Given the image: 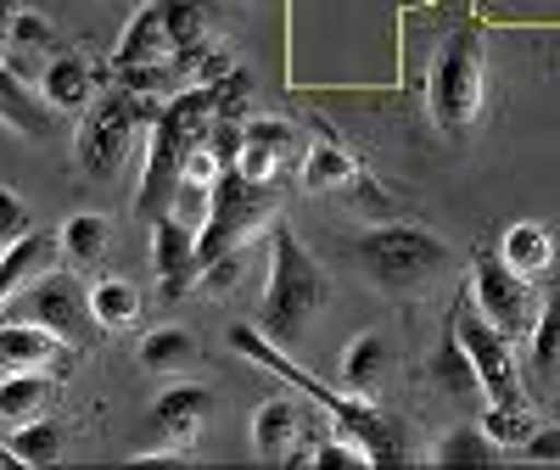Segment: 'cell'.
<instances>
[{"label": "cell", "instance_id": "32", "mask_svg": "<svg viewBox=\"0 0 560 470\" xmlns=\"http://www.w3.org/2000/svg\"><path fill=\"white\" fill-rule=\"evenodd\" d=\"M7 45H18V51H51L57 45V34H51V23H45L39 12H12V28H7Z\"/></svg>", "mask_w": 560, "mask_h": 470}, {"label": "cell", "instance_id": "33", "mask_svg": "<svg viewBox=\"0 0 560 470\" xmlns=\"http://www.w3.org/2000/svg\"><path fill=\"white\" fill-rule=\"evenodd\" d=\"M213 179H219V157L208 152V140H197V146L179 157V185L174 191H208Z\"/></svg>", "mask_w": 560, "mask_h": 470}, {"label": "cell", "instance_id": "22", "mask_svg": "<svg viewBox=\"0 0 560 470\" xmlns=\"http://www.w3.org/2000/svg\"><path fill=\"white\" fill-rule=\"evenodd\" d=\"M107 242H113V219H107V213H73V219H62V230H57V252H62L73 269H90V263L107 252Z\"/></svg>", "mask_w": 560, "mask_h": 470}, {"label": "cell", "instance_id": "34", "mask_svg": "<svg viewBox=\"0 0 560 470\" xmlns=\"http://www.w3.org/2000/svg\"><path fill=\"white\" fill-rule=\"evenodd\" d=\"M23 230H34V213H28V202L12 191V185H0V247H7V242H18Z\"/></svg>", "mask_w": 560, "mask_h": 470}, {"label": "cell", "instance_id": "17", "mask_svg": "<svg viewBox=\"0 0 560 470\" xmlns=\"http://www.w3.org/2000/svg\"><path fill=\"white\" fill-rule=\"evenodd\" d=\"M57 258H62V252H57V235H45V230H34V235L23 230L18 242H7V247H0V303L18 297L28 280L45 274Z\"/></svg>", "mask_w": 560, "mask_h": 470}, {"label": "cell", "instance_id": "4", "mask_svg": "<svg viewBox=\"0 0 560 470\" xmlns=\"http://www.w3.org/2000/svg\"><path fill=\"white\" fill-rule=\"evenodd\" d=\"M325 303H331V280H325L319 258L303 247L292 224H269V286L258 308V331L287 348L319 319Z\"/></svg>", "mask_w": 560, "mask_h": 470}, {"label": "cell", "instance_id": "36", "mask_svg": "<svg viewBox=\"0 0 560 470\" xmlns=\"http://www.w3.org/2000/svg\"><path fill=\"white\" fill-rule=\"evenodd\" d=\"M522 448H527V459H538V465H560V426H544V432H533Z\"/></svg>", "mask_w": 560, "mask_h": 470}, {"label": "cell", "instance_id": "25", "mask_svg": "<svg viewBox=\"0 0 560 470\" xmlns=\"http://www.w3.org/2000/svg\"><path fill=\"white\" fill-rule=\"evenodd\" d=\"M533 381L538 387H560V292H549L538 303V319H533Z\"/></svg>", "mask_w": 560, "mask_h": 470}, {"label": "cell", "instance_id": "3", "mask_svg": "<svg viewBox=\"0 0 560 470\" xmlns=\"http://www.w3.org/2000/svg\"><path fill=\"white\" fill-rule=\"evenodd\" d=\"M353 269L382 297H420L454 269V252L443 235L420 224H370L364 235H353Z\"/></svg>", "mask_w": 560, "mask_h": 470}, {"label": "cell", "instance_id": "13", "mask_svg": "<svg viewBox=\"0 0 560 470\" xmlns=\"http://www.w3.org/2000/svg\"><path fill=\"white\" fill-rule=\"evenodd\" d=\"M308 414L298 398H269L258 403L253 414V448L264 465H303V448H308Z\"/></svg>", "mask_w": 560, "mask_h": 470}, {"label": "cell", "instance_id": "26", "mask_svg": "<svg viewBox=\"0 0 560 470\" xmlns=\"http://www.w3.org/2000/svg\"><path fill=\"white\" fill-rule=\"evenodd\" d=\"M482 432L493 437V448H522L538 432V414H533L527 392L522 398H504V403H488L482 409Z\"/></svg>", "mask_w": 560, "mask_h": 470}, {"label": "cell", "instance_id": "8", "mask_svg": "<svg viewBox=\"0 0 560 470\" xmlns=\"http://www.w3.org/2000/svg\"><path fill=\"white\" fill-rule=\"evenodd\" d=\"M275 213V185L269 179H247L236 163L219 168V179L208 185V219L197 230V258L213 263L224 252L247 247V235H258V224Z\"/></svg>", "mask_w": 560, "mask_h": 470}, {"label": "cell", "instance_id": "35", "mask_svg": "<svg viewBox=\"0 0 560 470\" xmlns=\"http://www.w3.org/2000/svg\"><path fill=\"white\" fill-rule=\"evenodd\" d=\"M308 465H314V470H342V465H364V454H359V443H353V437H342V432H337L331 443H319V448H314V459H308Z\"/></svg>", "mask_w": 560, "mask_h": 470}, {"label": "cell", "instance_id": "16", "mask_svg": "<svg viewBox=\"0 0 560 470\" xmlns=\"http://www.w3.org/2000/svg\"><path fill=\"white\" fill-rule=\"evenodd\" d=\"M39 102L51 113H84L96 102V68L79 51H51V62L39 68Z\"/></svg>", "mask_w": 560, "mask_h": 470}, {"label": "cell", "instance_id": "21", "mask_svg": "<svg viewBox=\"0 0 560 470\" xmlns=\"http://www.w3.org/2000/svg\"><path fill=\"white\" fill-rule=\"evenodd\" d=\"M84 303H90V319H96V331H124V325L140 319V292L129 286L124 274H102L84 286Z\"/></svg>", "mask_w": 560, "mask_h": 470}, {"label": "cell", "instance_id": "29", "mask_svg": "<svg viewBox=\"0 0 560 470\" xmlns=\"http://www.w3.org/2000/svg\"><path fill=\"white\" fill-rule=\"evenodd\" d=\"M432 381H438L443 392H477V369H471V359H465V348H459L454 331H448V342H443L438 359H432Z\"/></svg>", "mask_w": 560, "mask_h": 470}, {"label": "cell", "instance_id": "2", "mask_svg": "<svg viewBox=\"0 0 560 470\" xmlns=\"http://www.w3.org/2000/svg\"><path fill=\"white\" fill-rule=\"evenodd\" d=\"M230 348H236L242 359H253V364H264V369H275L280 381H292L319 414H331V426L359 443L364 465H404L409 459V437H404V426H398L393 414H382L376 403H364L359 392L319 387L314 375H303L287 353H280V342H269L264 331H253V325H230Z\"/></svg>", "mask_w": 560, "mask_h": 470}, {"label": "cell", "instance_id": "9", "mask_svg": "<svg viewBox=\"0 0 560 470\" xmlns=\"http://www.w3.org/2000/svg\"><path fill=\"white\" fill-rule=\"evenodd\" d=\"M471 308L493 325V331H504L510 342H522L533 331V319H538L533 280L516 274L499 252H477L471 258Z\"/></svg>", "mask_w": 560, "mask_h": 470}, {"label": "cell", "instance_id": "20", "mask_svg": "<svg viewBox=\"0 0 560 470\" xmlns=\"http://www.w3.org/2000/svg\"><path fill=\"white\" fill-rule=\"evenodd\" d=\"M191 359H197V337L185 325H158L135 348V364L147 375H179V369H191Z\"/></svg>", "mask_w": 560, "mask_h": 470}, {"label": "cell", "instance_id": "28", "mask_svg": "<svg viewBox=\"0 0 560 470\" xmlns=\"http://www.w3.org/2000/svg\"><path fill=\"white\" fill-rule=\"evenodd\" d=\"M359 168L342 146H331V140H319V146L303 152V191H331V185H348Z\"/></svg>", "mask_w": 560, "mask_h": 470}, {"label": "cell", "instance_id": "27", "mask_svg": "<svg viewBox=\"0 0 560 470\" xmlns=\"http://www.w3.org/2000/svg\"><path fill=\"white\" fill-rule=\"evenodd\" d=\"M45 398H51V375H39V369L0 375V420H28L45 409Z\"/></svg>", "mask_w": 560, "mask_h": 470}, {"label": "cell", "instance_id": "15", "mask_svg": "<svg viewBox=\"0 0 560 470\" xmlns=\"http://www.w3.org/2000/svg\"><path fill=\"white\" fill-rule=\"evenodd\" d=\"M79 348H68L57 331H45L34 319H7L0 325V369H51L62 375V364Z\"/></svg>", "mask_w": 560, "mask_h": 470}, {"label": "cell", "instance_id": "10", "mask_svg": "<svg viewBox=\"0 0 560 470\" xmlns=\"http://www.w3.org/2000/svg\"><path fill=\"white\" fill-rule=\"evenodd\" d=\"M12 319H34V325H45V331H57V337H62L68 348H79V353H84L90 337H96V319H90V303H84L79 274H57V269L34 274L28 286L18 292Z\"/></svg>", "mask_w": 560, "mask_h": 470}, {"label": "cell", "instance_id": "24", "mask_svg": "<svg viewBox=\"0 0 560 470\" xmlns=\"http://www.w3.org/2000/svg\"><path fill=\"white\" fill-rule=\"evenodd\" d=\"M62 443H68L62 420L28 414V420H18V432H12L7 454H12V465H57V459H62Z\"/></svg>", "mask_w": 560, "mask_h": 470}, {"label": "cell", "instance_id": "23", "mask_svg": "<svg viewBox=\"0 0 560 470\" xmlns=\"http://www.w3.org/2000/svg\"><path fill=\"white\" fill-rule=\"evenodd\" d=\"M387 364H393V348H387V337H376V331H364L359 342H348V353H342V387L348 392H376L382 387V375H387Z\"/></svg>", "mask_w": 560, "mask_h": 470}, {"label": "cell", "instance_id": "6", "mask_svg": "<svg viewBox=\"0 0 560 470\" xmlns=\"http://www.w3.org/2000/svg\"><path fill=\"white\" fill-rule=\"evenodd\" d=\"M213 124V84H179L174 96H163L158 118H152V146H147V179H140V197L135 213L140 219H158L174 202V185H179V157L197 146Z\"/></svg>", "mask_w": 560, "mask_h": 470}, {"label": "cell", "instance_id": "7", "mask_svg": "<svg viewBox=\"0 0 560 470\" xmlns=\"http://www.w3.org/2000/svg\"><path fill=\"white\" fill-rule=\"evenodd\" d=\"M79 118H84L79 124V174L107 185L135 157V140H140V124L152 118V102L135 96L129 84H118V90H96V102Z\"/></svg>", "mask_w": 560, "mask_h": 470}, {"label": "cell", "instance_id": "19", "mask_svg": "<svg viewBox=\"0 0 560 470\" xmlns=\"http://www.w3.org/2000/svg\"><path fill=\"white\" fill-rule=\"evenodd\" d=\"M499 258L516 269V274L538 280V274H549V263H555V242H549V230H544L538 219H516V224L499 235Z\"/></svg>", "mask_w": 560, "mask_h": 470}, {"label": "cell", "instance_id": "12", "mask_svg": "<svg viewBox=\"0 0 560 470\" xmlns=\"http://www.w3.org/2000/svg\"><path fill=\"white\" fill-rule=\"evenodd\" d=\"M152 269H158L163 303H179V297L202 280L197 230L185 224V219H174V213H158V219H152Z\"/></svg>", "mask_w": 560, "mask_h": 470}, {"label": "cell", "instance_id": "5", "mask_svg": "<svg viewBox=\"0 0 560 470\" xmlns=\"http://www.w3.org/2000/svg\"><path fill=\"white\" fill-rule=\"evenodd\" d=\"M427 107L432 124L454 140H465L482 124L488 107V39L477 17H459L443 39H438V57L427 73Z\"/></svg>", "mask_w": 560, "mask_h": 470}, {"label": "cell", "instance_id": "1", "mask_svg": "<svg viewBox=\"0 0 560 470\" xmlns=\"http://www.w3.org/2000/svg\"><path fill=\"white\" fill-rule=\"evenodd\" d=\"M208 28H213V7L208 0H147L124 39L113 45V73L118 84H129L135 96L163 102L197 73L202 51H208Z\"/></svg>", "mask_w": 560, "mask_h": 470}, {"label": "cell", "instance_id": "11", "mask_svg": "<svg viewBox=\"0 0 560 470\" xmlns=\"http://www.w3.org/2000/svg\"><path fill=\"white\" fill-rule=\"evenodd\" d=\"M448 331L459 337L465 359L477 369V392L488 403H504V398H522V369H516V353H510V337L493 331V325L477 314V308H459Z\"/></svg>", "mask_w": 560, "mask_h": 470}, {"label": "cell", "instance_id": "37", "mask_svg": "<svg viewBox=\"0 0 560 470\" xmlns=\"http://www.w3.org/2000/svg\"><path fill=\"white\" fill-rule=\"evenodd\" d=\"M12 12H18V0H0V45H7V28H12Z\"/></svg>", "mask_w": 560, "mask_h": 470}, {"label": "cell", "instance_id": "14", "mask_svg": "<svg viewBox=\"0 0 560 470\" xmlns=\"http://www.w3.org/2000/svg\"><path fill=\"white\" fill-rule=\"evenodd\" d=\"M208 414H213V392H208V387L174 381V387L152 403V443H158V448H185Z\"/></svg>", "mask_w": 560, "mask_h": 470}, {"label": "cell", "instance_id": "18", "mask_svg": "<svg viewBox=\"0 0 560 470\" xmlns=\"http://www.w3.org/2000/svg\"><path fill=\"white\" fill-rule=\"evenodd\" d=\"M0 124L28 134V140H45V134L57 129V113L45 107V102H34V90L23 84V73L7 57H0Z\"/></svg>", "mask_w": 560, "mask_h": 470}, {"label": "cell", "instance_id": "31", "mask_svg": "<svg viewBox=\"0 0 560 470\" xmlns=\"http://www.w3.org/2000/svg\"><path fill=\"white\" fill-rule=\"evenodd\" d=\"M493 459V437L482 426H465V432H448L438 443V465H488Z\"/></svg>", "mask_w": 560, "mask_h": 470}, {"label": "cell", "instance_id": "30", "mask_svg": "<svg viewBox=\"0 0 560 470\" xmlns=\"http://www.w3.org/2000/svg\"><path fill=\"white\" fill-rule=\"evenodd\" d=\"M242 140H253V146H269V152H280L287 163L303 152V134H298V124H287V118H242Z\"/></svg>", "mask_w": 560, "mask_h": 470}]
</instances>
